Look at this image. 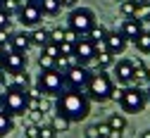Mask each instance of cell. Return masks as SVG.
I'll use <instances>...</instances> for the list:
<instances>
[{
    "instance_id": "22",
    "label": "cell",
    "mask_w": 150,
    "mask_h": 138,
    "mask_svg": "<svg viewBox=\"0 0 150 138\" xmlns=\"http://www.w3.org/2000/svg\"><path fill=\"white\" fill-rule=\"evenodd\" d=\"M12 129H14V122H12V117H10V114H5L3 110H0V138L10 136V133H12Z\"/></svg>"
},
{
    "instance_id": "1",
    "label": "cell",
    "mask_w": 150,
    "mask_h": 138,
    "mask_svg": "<svg viewBox=\"0 0 150 138\" xmlns=\"http://www.w3.org/2000/svg\"><path fill=\"white\" fill-rule=\"evenodd\" d=\"M55 110H57V114H62L64 119H69L74 124V122H81L91 114V100H88L86 91L64 88L57 95V100H55Z\"/></svg>"
},
{
    "instance_id": "45",
    "label": "cell",
    "mask_w": 150,
    "mask_h": 138,
    "mask_svg": "<svg viewBox=\"0 0 150 138\" xmlns=\"http://www.w3.org/2000/svg\"><path fill=\"white\" fill-rule=\"evenodd\" d=\"M141 138H150V129H145V131L141 133Z\"/></svg>"
},
{
    "instance_id": "41",
    "label": "cell",
    "mask_w": 150,
    "mask_h": 138,
    "mask_svg": "<svg viewBox=\"0 0 150 138\" xmlns=\"http://www.w3.org/2000/svg\"><path fill=\"white\" fill-rule=\"evenodd\" d=\"M122 133H124V131H112V129H110V133H107V138H122Z\"/></svg>"
},
{
    "instance_id": "20",
    "label": "cell",
    "mask_w": 150,
    "mask_h": 138,
    "mask_svg": "<svg viewBox=\"0 0 150 138\" xmlns=\"http://www.w3.org/2000/svg\"><path fill=\"white\" fill-rule=\"evenodd\" d=\"M107 126H110L112 131H124V129H126V114H119V112L110 114V117H107Z\"/></svg>"
},
{
    "instance_id": "18",
    "label": "cell",
    "mask_w": 150,
    "mask_h": 138,
    "mask_svg": "<svg viewBox=\"0 0 150 138\" xmlns=\"http://www.w3.org/2000/svg\"><path fill=\"white\" fill-rule=\"evenodd\" d=\"M10 86H17V88H22V91H29V88H31V76L26 74V69L12 74V84H10Z\"/></svg>"
},
{
    "instance_id": "6",
    "label": "cell",
    "mask_w": 150,
    "mask_h": 138,
    "mask_svg": "<svg viewBox=\"0 0 150 138\" xmlns=\"http://www.w3.org/2000/svg\"><path fill=\"white\" fill-rule=\"evenodd\" d=\"M38 88H41L45 95H50V98H57V95L67 88L64 74L57 71V69H43L41 76H38Z\"/></svg>"
},
{
    "instance_id": "32",
    "label": "cell",
    "mask_w": 150,
    "mask_h": 138,
    "mask_svg": "<svg viewBox=\"0 0 150 138\" xmlns=\"http://www.w3.org/2000/svg\"><path fill=\"white\" fill-rule=\"evenodd\" d=\"M26 114H29V124H43V112H38V110H26Z\"/></svg>"
},
{
    "instance_id": "47",
    "label": "cell",
    "mask_w": 150,
    "mask_h": 138,
    "mask_svg": "<svg viewBox=\"0 0 150 138\" xmlns=\"http://www.w3.org/2000/svg\"><path fill=\"white\" fill-rule=\"evenodd\" d=\"M3 71H5V62H3V60H0V74H3Z\"/></svg>"
},
{
    "instance_id": "51",
    "label": "cell",
    "mask_w": 150,
    "mask_h": 138,
    "mask_svg": "<svg viewBox=\"0 0 150 138\" xmlns=\"http://www.w3.org/2000/svg\"><path fill=\"white\" fill-rule=\"evenodd\" d=\"M0 103H3V95H0Z\"/></svg>"
},
{
    "instance_id": "42",
    "label": "cell",
    "mask_w": 150,
    "mask_h": 138,
    "mask_svg": "<svg viewBox=\"0 0 150 138\" xmlns=\"http://www.w3.org/2000/svg\"><path fill=\"white\" fill-rule=\"evenodd\" d=\"M7 52H10V50H7L5 45H0V60H5V55H7Z\"/></svg>"
},
{
    "instance_id": "38",
    "label": "cell",
    "mask_w": 150,
    "mask_h": 138,
    "mask_svg": "<svg viewBox=\"0 0 150 138\" xmlns=\"http://www.w3.org/2000/svg\"><path fill=\"white\" fill-rule=\"evenodd\" d=\"M10 29H0V45H5V43H10Z\"/></svg>"
},
{
    "instance_id": "5",
    "label": "cell",
    "mask_w": 150,
    "mask_h": 138,
    "mask_svg": "<svg viewBox=\"0 0 150 138\" xmlns=\"http://www.w3.org/2000/svg\"><path fill=\"white\" fill-rule=\"evenodd\" d=\"M93 26H96V12L91 7H74L69 14V31L76 36H86Z\"/></svg>"
},
{
    "instance_id": "43",
    "label": "cell",
    "mask_w": 150,
    "mask_h": 138,
    "mask_svg": "<svg viewBox=\"0 0 150 138\" xmlns=\"http://www.w3.org/2000/svg\"><path fill=\"white\" fill-rule=\"evenodd\" d=\"M131 3H134V5L138 7V5H145V3H148V0H131Z\"/></svg>"
},
{
    "instance_id": "11",
    "label": "cell",
    "mask_w": 150,
    "mask_h": 138,
    "mask_svg": "<svg viewBox=\"0 0 150 138\" xmlns=\"http://www.w3.org/2000/svg\"><path fill=\"white\" fill-rule=\"evenodd\" d=\"M112 67H115V79L122 86H131L134 84V67H131V60H119Z\"/></svg>"
},
{
    "instance_id": "37",
    "label": "cell",
    "mask_w": 150,
    "mask_h": 138,
    "mask_svg": "<svg viewBox=\"0 0 150 138\" xmlns=\"http://www.w3.org/2000/svg\"><path fill=\"white\" fill-rule=\"evenodd\" d=\"M12 24H10V14H5L3 10H0V29H10Z\"/></svg>"
},
{
    "instance_id": "3",
    "label": "cell",
    "mask_w": 150,
    "mask_h": 138,
    "mask_svg": "<svg viewBox=\"0 0 150 138\" xmlns=\"http://www.w3.org/2000/svg\"><path fill=\"white\" fill-rule=\"evenodd\" d=\"M115 81H112V76L107 71H96L91 76V81L86 86V95L91 103H107L112 100V95H115Z\"/></svg>"
},
{
    "instance_id": "40",
    "label": "cell",
    "mask_w": 150,
    "mask_h": 138,
    "mask_svg": "<svg viewBox=\"0 0 150 138\" xmlns=\"http://www.w3.org/2000/svg\"><path fill=\"white\" fill-rule=\"evenodd\" d=\"M60 3H62V7H76L79 0H60Z\"/></svg>"
},
{
    "instance_id": "46",
    "label": "cell",
    "mask_w": 150,
    "mask_h": 138,
    "mask_svg": "<svg viewBox=\"0 0 150 138\" xmlns=\"http://www.w3.org/2000/svg\"><path fill=\"white\" fill-rule=\"evenodd\" d=\"M3 86H5V79H3V74H0V91H3Z\"/></svg>"
},
{
    "instance_id": "44",
    "label": "cell",
    "mask_w": 150,
    "mask_h": 138,
    "mask_svg": "<svg viewBox=\"0 0 150 138\" xmlns=\"http://www.w3.org/2000/svg\"><path fill=\"white\" fill-rule=\"evenodd\" d=\"M24 5H41V0H26Z\"/></svg>"
},
{
    "instance_id": "23",
    "label": "cell",
    "mask_w": 150,
    "mask_h": 138,
    "mask_svg": "<svg viewBox=\"0 0 150 138\" xmlns=\"http://www.w3.org/2000/svg\"><path fill=\"white\" fill-rule=\"evenodd\" d=\"M86 38H88L93 45H96V43H100V41H105V38H107V31H105L103 26H98V24H96V26H93V29L86 33Z\"/></svg>"
},
{
    "instance_id": "19",
    "label": "cell",
    "mask_w": 150,
    "mask_h": 138,
    "mask_svg": "<svg viewBox=\"0 0 150 138\" xmlns=\"http://www.w3.org/2000/svg\"><path fill=\"white\" fill-rule=\"evenodd\" d=\"M134 45H136V50L138 52H143V55H150V31H141L138 33V38L134 41Z\"/></svg>"
},
{
    "instance_id": "16",
    "label": "cell",
    "mask_w": 150,
    "mask_h": 138,
    "mask_svg": "<svg viewBox=\"0 0 150 138\" xmlns=\"http://www.w3.org/2000/svg\"><path fill=\"white\" fill-rule=\"evenodd\" d=\"M107 133H110V126H107V122L91 124V126L86 129V138H107Z\"/></svg>"
},
{
    "instance_id": "12",
    "label": "cell",
    "mask_w": 150,
    "mask_h": 138,
    "mask_svg": "<svg viewBox=\"0 0 150 138\" xmlns=\"http://www.w3.org/2000/svg\"><path fill=\"white\" fill-rule=\"evenodd\" d=\"M141 31H143V22H138L136 17H126L122 22V26H119V33L126 38V41H136Z\"/></svg>"
},
{
    "instance_id": "48",
    "label": "cell",
    "mask_w": 150,
    "mask_h": 138,
    "mask_svg": "<svg viewBox=\"0 0 150 138\" xmlns=\"http://www.w3.org/2000/svg\"><path fill=\"white\" fill-rule=\"evenodd\" d=\"M145 95H148V105H150V86H148V91H145Z\"/></svg>"
},
{
    "instance_id": "35",
    "label": "cell",
    "mask_w": 150,
    "mask_h": 138,
    "mask_svg": "<svg viewBox=\"0 0 150 138\" xmlns=\"http://www.w3.org/2000/svg\"><path fill=\"white\" fill-rule=\"evenodd\" d=\"M148 76V67H141V69H134V84L141 86V81H145Z\"/></svg>"
},
{
    "instance_id": "17",
    "label": "cell",
    "mask_w": 150,
    "mask_h": 138,
    "mask_svg": "<svg viewBox=\"0 0 150 138\" xmlns=\"http://www.w3.org/2000/svg\"><path fill=\"white\" fill-rule=\"evenodd\" d=\"M50 126H52V131H55V133H67V131H69V126H71V122H69V119H64L62 114H52V117H50Z\"/></svg>"
},
{
    "instance_id": "33",
    "label": "cell",
    "mask_w": 150,
    "mask_h": 138,
    "mask_svg": "<svg viewBox=\"0 0 150 138\" xmlns=\"http://www.w3.org/2000/svg\"><path fill=\"white\" fill-rule=\"evenodd\" d=\"M43 55L55 57V60H57V57H60V45H57V43H48V45L43 48Z\"/></svg>"
},
{
    "instance_id": "52",
    "label": "cell",
    "mask_w": 150,
    "mask_h": 138,
    "mask_svg": "<svg viewBox=\"0 0 150 138\" xmlns=\"http://www.w3.org/2000/svg\"><path fill=\"white\" fill-rule=\"evenodd\" d=\"M115 3H122V0H115Z\"/></svg>"
},
{
    "instance_id": "27",
    "label": "cell",
    "mask_w": 150,
    "mask_h": 138,
    "mask_svg": "<svg viewBox=\"0 0 150 138\" xmlns=\"http://www.w3.org/2000/svg\"><path fill=\"white\" fill-rule=\"evenodd\" d=\"M19 7H22V5L17 3V0H3V3H0V10H3L5 14H10V17L19 12Z\"/></svg>"
},
{
    "instance_id": "34",
    "label": "cell",
    "mask_w": 150,
    "mask_h": 138,
    "mask_svg": "<svg viewBox=\"0 0 150 138\" xmlns=\"http://www.w3.org/2000/svg\"><path fill=\"white\" fill-rule=\"evenodd\" d=\"M50 33V43H62L64 41V29H52V31H48Z\"/></svg>"
},
{
    "instance_id": "53",
    "label": "cell",
    "mask_w": 150,
    "mask_h": 138,
    "mask_svg": "<svg viewBox=\"0 0 150 138\" xmlns=\"http://www.w3.org/2000/svg\"><path fill=\"white\" fill-rule=\"evenodd\" d=\"M0 3H3V0H0Z\"/></svg>"
},
{
    "instance_id": "28",
    "label": "cell",
    "mask_w": 150,
    "mask_h": 138,
    "mask_svg": "<svg viewBox=\"0 0 150 138\" xmlns=\"http://www.w3.org/2000/svg\"><path fill=\"white\" fill-rule=\"evenodd\" d=\"M119 10H122L124 17H134V14H136V5L131 3V0H122V3H119Z\"/></svg>"
},
{
    "instance_id": "29",
    "label": "cell",
    "mask_w": 150,
    "mask_h": 138,
    "mask_svg": "<svg viewBox=\"0 0 150 138\" xmlns=\"http://www.w3.org/2000/svg\"><path fill=\"white\" fill-rule=\"evenodd\" d=\"M74 48H76V43L62 41V43H60V55H64V57H74Z\"/></svg>"
},
{
    "instance_id": "7",
    "label": "cell",
    "mask_w": 150,
    "mask_h": 138,
    "mask_svg": "<svg viewBox=\"0 0 150 138\" xmlns=\"http://www.w3.org/2000/svg\"><path fill=\"white\" fill-rule=\"evenodd\" d=\"M91 76H93V71H91L88 67H83V64H74L71 69L64 71V84H67V88L86 91V86H88V81H91Z\"/></svg>"
},
{
    "instance_id": "24",
    "label": "cell",
    "mask_w": 150,
    "mask_h": 138,
    "mask_svg": "<svg viewBox=\"0 0 150 138\" xmlns=\"http://www.w3.org/2000/svg\"><path fill=\"white\" fill-rule=\"evenodd\" d=\"M41 10L43 14H57L62 10V3L60 0H41Z\"/></svg>"
},
{
    "instance_id": "14",
    "label": "cell",
    "mask_w": 150,
    "mask_h": 138,
    "mask_svg": "<svg viewBox=\"0 0 150 138\" xmlns=\"http://www.w3.org/2000/svg\"><path fill=\"white\" fill-rule=\"evenodd\" d=\"M31 48V41H29V33H14L10 38V50H17V52H26Z\"/></svg>"
},
{
    "instance_id": "15",
    "label": "cell",
    "mask_w": 150,
    "mask_h": 138,
    "mask_svg": "<svg viewBox=\"0 0 150 138\" xmlns=\"http://www.w3.org/2000/svg\"><path fill=\"white\" fill-rule=\"evenodd\" d=\"M29 41H31V45H38L41 50L50 43V33L45 31V29H33L31 33H29Z\"/></svg>"
},
{
    "instance_id": "10",
    "label": "cell",
    "mask_w": 150,
    "mask_h": 138,
    "mask_svg": "<svg viewBox=\"0 0 150 138\" xmlns=\"http://www.w3.org/2000/svg\"><path fill=\"white\" fill-rule=\"evenodd\" d=\"M5 71H10V74H17V71H24L26 69V62H29V57H26V52H17V50H10L7 55H5Z\"/></svg>"
},
{
    "instance_id": "21",
    "label": "cell",
    "mask_w": 150,
    "mask_h": 138,
    "mask_svg": "<svg viewBox=\"0 0 150 138\" xmlns=\"http://www.w3.org/2000/svg\"><path fill=\"white\" fill-rule=\"evenodd\" d=\"M96 64H98V71H105L107 67L115 64V55L112 52H96Z\"/></svg>"
},
{
    "instance_id": "49",
    "label": "cell",
    "mask_w": 150,
    "mask_h": 138,
    "mask_svg": "<svg viewBox=\"0 0 150 138\" xmlns=\"http://www.w3.org/2000/svg\"><path fill=\"white\" fill-rule=\"evenodd\" d=\"M145 81H148V84H150V69H148V76H145Z\"/></svg>"
},
{
    "instance_id": "9",
    "label": "cell",
    "mask_w": 150,
    "mask_h": 138,
    "mask_svg": "<svg viewBox=\"0 0 150 138\" xmlns=\"http://www.w3.org/2000/svg\"><path fill=\"white\" fill-rule=\"evenodd\" d=\"M17 14H19V22H22L24 26H38V22L43 19L41 5H22Z\"/></svg>"
},
{
    "instance_id": "50",
    "label": "cell",
    "mask_w": 150,
    "mask_h": 138,
    "mask_svg": "<svg viewBox=\"0 0 150 138\" xmlns=\"http://www.w3.org/2000/svg\"><path fill=\"white\" fill-rule=\"evenodd\" d=\"M17 3H19V5H24V3H26V0H17Z\"/></svg>"
},
{
    "instance_id": "31",
    "label": "cell",
    "mask_w": 150,
    "mask_h": 138,
    "mask_svg": "<svg viewBox=\"0 0 150 138\" xmlns=\"http://www.w3.org/2000/svg\"><path fill=\"white\" fill-rule=\"evenodd\" d=\"M38 138H57V133L52 131L50 124H41L38 126Z\"/></svg>"
},
{
    "instance_id": "30",
    "label": "cell",
    "mask_w": 150,
    "mask_h": 138,
    "mask_svg": "<svg viewBox=\"0 0 150 138\" xmlns=\"http://www.w3.org/2000/svg\"><path fill=\"white\" fill-rule=\"evenodd\" d=\"M38 67H41V71H43V69H55V57H48V55L41 52V57H38Z\"/></svg>"
},
{
    "instance_id": "8",
    "label": "cell",
    "mask_w": 150,
    "mask_h": 138,
    "mask_svg": "<svg viewBox=\"0 0 150 138\" xmlns=\"http://www.w3.org/2000/svg\"><path fill=\"white\" fill-rule=\"evenodd\" d=\"M93 60H96V45H93L86 36H79L76 48H74V62H76V64H83V67H88Z\"/></svg>"
},
{
    "instance_id": "26",
    "label": "cell",
    "mask_w": 150,
    "mask_h": 138,
    "mask_svg": "<svg viewBox=\"0 0 150 138\" xmlns=\"http://www.w3.org/2000/svg\"><path fill=\"white\" fill-rule=\"evenodd\" d=\"M134 17L138 19V22H143V24L150 22V0H148L145 5H138V7H136V14H134Z\"/></svg>"
},
{
    "instance_id": "39",
    "label": "cell",
    "mask_w": 150,
    "mask_h": 138,
    "mask_svg": "<svg viewBox=\"0 0 150 138\" xmlns=\"http://www.w3.org/2000/svg\"><path fill=\"white\" fill-rule=\"evenodd\" d=\"M131 67H134V69H141V67H145L143 57H134V60H131Z\"/></svg>"
},
{
    "instance_id": "25",
    "label": "cell",
    "mask_w": 150,
    "mask_h": 138,
    "mask_svg": "<svg viewBox=\"0 0 150 138\" xmlns=\"http://www.w3.org/2000/svg\"><path fill=\"white\" fill-rule=\"evenodd\" d=\"M74 64H76V62H74V57H64V55H60L57 57V60H55V69H57V71H67V69H71Z\"/></svg>"
},
{
    "instance_id": "13",
    "label": "cell",
    "mask_w": 150,
    "mask_h": 138,
    "mask_svg": "<svg viewBox=\"0 0 150 138\" xmlns=\"http://www.w3.org/2000/svg\"><path fill=\"white\" fill-rule=\"evenodd\" d=\"M105 43H107V52H112V55H122L124 50H126V38L119 33V31H112V33H107V38H105Z\"/></svg>"
},
{
    "instance_id": "2",
    "label": "cell",
    "mask_w": 150,
    "mask_h": 138,
    "mask_svg": "<svg viewBox=\"0 0 150 138\" xmlns=\"http://www.w3.org/2000/svg\"><path fill=\"white\" fill-rule=\"evenodd\" d=\"M112 100H117L124 114H136L143 112L148 105V95L145 91H141V86H124V88H115Z\"/></svg>"
},
{
    "instance_id": "36",
    "label": "cell",
    "mask_w": 150,
    "mask_h": 138,
    "mask_svg": "<svg viewBox=\"0 0 150 138\" xmlns=\"http://www.w3.org/2000/svg\"><path fill=\"white\" fill-rule=\"evenodd\" d=\"M24 136H26V138H38V124H26Z\"/></svg>"
},
{
    "instance_id": "4",
    "label": "cell",
    "mask_w": 150,
    "mask_h": 138,
    "mask_svg": "<svg viewBox=\"0 0 150 138\" xmlns=\"http://www.w3.org/2000/svg\"><path fill=\"white\" fill-rule=\"evenodd\" d=\"M0 110L5 114H10L12 119L19 117L29 110V93L17 88V86H7L5 88V95H3V103H0Z\"/></svg>"
}]
</instances>
